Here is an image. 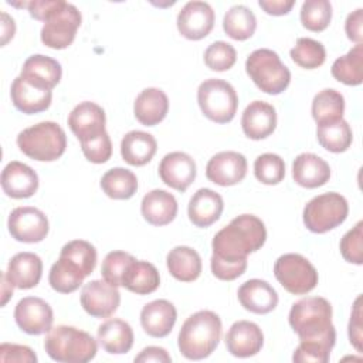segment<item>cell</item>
Here are the masks:
<instances>
[{
    "label": "cell",
    "mask_w": 363,
    "mask_h": 363,
    "mask_svg": "<svg viewBox=\"0 0 363 363\" xmlns=\"http://www.w3.org/2000/svg\"><path fill=\"white\" fill-rule=\"evenodd\" d=\"M169 112V98L159 88H146L139 92L133 104L135 118L143 126L160 123Z\"/></svg>",
    "instance_id": "29"
},
{
    "label": "cell",
    "mask_w": 363,
    "mask_h": 363,
    "mask_svg": "<svg viewBox=\"0 0 363 363\" xmlns=\"http://www.w3.org/2000/svg\"><path fill=\"white\" fill-rule=\"evenodd\" d=\"M254 174L262 184H278L285 177V162L279 155L262 153L254 162Z\"/></svg>",
    "instance_id": "43"
},
{
    "label": "cell",
    "mask_w": 363,
    "mask_h": 363,
    "mask_svg": "<svg viewBox=\"0 0 363 363\" xmlns=\"http://www.w3.org/2000/svg\"><path fill=\"white\" fill-rule=\"evenodd\" d=\"M363 9H356L352 11L345 23V31L350 41L362 44L363 40Z\"/></svg>",
    "instance_id": "52"
},
{
    "label": "cell",
    "mask_w": 363,
    "mask_h": 363,
    "mask_svg": "<svg viewBox=\"0 0 363 363\" xmlns=\"http://www.w3.org/2000/svg\"><path fill=\"white\" fill-rule=\"evenodd\" d=\"M349 340L352 346L360 353L362 352V343H363V335H362V295H359L353 303L350 320H349Z\"/></svg>",
    "instance_id": "50"
},
{
    "label": "cell",
    "mask_w": 363,
    "mask_h": 363,
    "mask_svg": "<svg viewBox=\"0 0 363 363\" xmlns=\"http://www.w3.org/2000/svg\"><path fill=\"white\" fill-rule=\"evenodd\" d=\"M85 278L86 275L82 268L64 255L58 257L48 274V282L51 288L60 294L75 292L82 285Z\"/></svg>",
    "instance_id": "34"
},
{
    "label": "cell",
    "mask_w": 363,
    "mask_h": 363,
    "mask_svg": "<svg viewBox=\"0 0 363 363\" xmlns=\"http://www.w3.org/2000/svg\"><path fill=\"white\" fill-rule=\"evenodd\" d=\"M47 354L60 363H86L96 356V340L75 326L58 325L47 332L44 340Z\"/></svg>",
    "instance_id": "3"
},
{
    "label": "cell",
    "mask_w": 363,
    "mask_h": 363,
    "mask_svg": "<svg viewBox=\"0 0 363 363\" xmlns=\"http://www.w3.org/2000/svg\"><path fill=\"white\" fill-rule=\"evenodd\" d=\"M105 123V111L91 101L79 102L68 115V126L79 143L106 132Z\"/></svg>",
    "instance_id": "17"
},
{
    "label": "cell",
    "mask_w": 363,
    "mask_h": 363,
    "mask_svg": "<svg viewBox=\"0 0 363 363\" xmlns=\"http://www.w3.org/2000/svg\"><path fill=\"white\" fill-rule=\"evenodd\" d=\"M267 241V228L254 214H241L223 227L211 241V272L221 281H234L247 269V257Z\"/></svg>",
    "instance_id": "1"
},
{
    "label": "cell",
    "mask_w": 363,
    "mask_h": 363,
    "mask_svg": "<svg viewBox=\"0 0 363 363\" xmlns=\"http://www.w3.org/2000/svg\"><path fill=\"white\" fill-rule=\"evenodd\" d=\"M237 61L235 48L225 41H214L204 51V64L211 71H227Z\"/></svg>",
    "instance_id": "46"
},
{
    "label": "cell",
    "mask_w": 363,
    "mask_h": 363,
    "mask_svg": "<svg viewBox=\"0 0 363 363\" xmlns=\"http://www.w3.org/2000/svg\"><path fill=\"white\" fill-rule=\"evenodd\" d=\"M4 274L14 288L30 289L37 286L41 279L43 261L37 254L23 251L10 258Z\"/></svg>",
    "instance_id": "22"
},
{
    "label": "cell",
    "mask_w": 363,
    "mask_h": 363,
    "mask_svg": "<svg viewBox=\"0 0 363 363\" xmlns=\"http://www.w3.org/2000/svg\"><path fill=\"white\" fill-rule=\"evenodd\" d=\"M257 28V18L251 9L244 4H235L228 9L223 18L224 33L237 41H244L252 37Z\"/></svg>",
    "instance_id": "38"
},
{
    "label": "cell",
    "mask_w": 363,
    "mask_h": 363,
    "mask_svg": "<svg viewBox=\"0 0 363 363\" xmlns=\"http://www.w3.org/2000/svg\"><path fill=\"white\" fill-rule=\"evenodd\" d=\"M160 285L157 268L147 261L133 259L128 267L122 286L136 295H147L155 292Z\"/></svg>",
    "instance_id": "33"
},
{
    "label": "cell",
    "mask_w": 363,
    "mask_h": 363,
    "mask_svg": "<svg viewBox=\"0 0 363 363\" xmlns=\"http://www.w3.org/2000/svg\"><path fill=\"white\" fill-rule=\"evenodd\" d=\"M81 21L79 10L74 4L61 0L60 6L44 21L40 33L43 44L52 50L67 48L75 40Z\"/></svg>",
    "instance_id": "10"
},
{
    "label": "cell",
    "mask_w": 363,
    "mask_h": 363,
    "mask_svg": "<svg viewBox=\"0 0 363 363\" xmlns=\"http://www.w3.org/2000/svg\"><path fill=\"white\" fill-rule=\"evenodd\" d=\"M102 191L113 200H128L138 190V177L132 170L113 167L101 177Z\"/></svg>",
    "instance_id": "37"
},
{
    "label": "cell",
    "mask_w": 363,
    "mask_h": 363,
    "mask_svg": "<svg viewBox=\"0 0 363 363\" xmlns=\"http://www.w3.org/2000/svg\"><path fill=\"white\" fill-rule=\"evenodd\" d=\"M0 362H16V363H35L37 356L31 347L16 343L0 345Z\"/></svg>",
    "instance_id": "49"
},
{
    "label": "cell",
    "mask_w": 363,
    "mask_h": 363,
    "mask_svg": "<svg viewBox=\"0 0 363 363\" xmlns=\"http://www.w3.org/2000/svg\"><path fill=\"white\" fill-rule=\"evenodd\" d=\"M241 128L247 138L261 140L272 135L277 128V111L264 101H252L242 112Z\"/></svg>",
    "instance_id": "19"
},
{
    "label": "cell",
    "mask_w": 363,
    "mask_h": 363,
    "mask_svg": "<svg viewBox=\"0 0 363 363\" xmlns=\"http://www.w3.org/2000/svg\"><path fill=\"white\" fill-rule=\"evenodd\" d=\"M336 343V330L312 339H301L292 354L296 363H326L330 359V350Z\"/></svg>",
    "instance_id": "39"
},
{
    "label": "cell",
    "mask_w": 363,
    "mask_h": 363,
    "mask_svg": "<svg viewBox=\"0 0 363 363\" xmlns=\"http://www.w3.org/2000/svg\"><path fill=\"white\" fill-rule=\"evenodd\" d=\"M330 72L335 79L345 85H360L363 82V44H356L347 54L336 58Z\"/></svg>",
    "instance_id": "35"
},
{
    "label": "cell",
    "mask_w": 363,
    "mask_h": 363,
    "mask_svg": "<svg viewBox=\"0 0 363 363\" xmlns=\"http://www.w3.org/2000/svg\"><path fill=\"white\" fill-rule=\"evenodd\" d=\"M258 4L269 16H284L291 11L295 1L294 0H259Z\"/></svg>",
    "instance_id": "54"
},
{
    "label": "cell",
    "mask_w": 363,
    "mask_h": 363,
    "mask_svg": "<svg viewBox=\"0 0 363 363\" xmlns=\"http://www.w3.org/2000/svg\"><path fill=\"white\" fill-rule=\"evenodd\" d=\"M227 350L235 357L255 356L264 346V333L261 328L250 320H237L225 335Z\"/></svg>",
    "instance_id": "18"
},
{
    "label": "cell",
    "mask_w": 363,
    "mask_h": 363,
    "mask_svg": "<svg viewBox=\"0 0 363 363\" xmlns=\"http://www.w3.org/2000/svg\"><path fill=\"white\" fill-rule=\"evenodd\" d=\"M340 254L350 264H363V221H359L342 237Z\"/></svg>",
    "instance_id": "47"
},
{
    "label": "cell",
    "mask_w": 363,
    "mask_h": 363,
    "mask_svg": "<svg viewBox=\"0 0 363 363\" xmlns=\"http://www.w3.org/2000/svg\"><path fill=\"white\" fill-rule=\"evenodd\" d=\"M332 20V4L328 0H306L301 7L302 26L313 33L328 28Z\"/></svg>",
    "instance_id": "42"
},
{
    "label": "cell",
    "mask_w": 363,
    "mask_h": 363,
    "mask_svg": "<svg viewBox=\"0 0 363 363\" xmlns=\"http://www.w3.org/2000/svg\"><path fill=\"white\" fill-rule=\"evenodd\" d=\"M60 255L68 257L69 259L77 262L82 268V271L85 272L86 277L91 275L92 271L95 269L96 258H98L95 247L85 240H72V241L67 242L61 248Z\"/></svg>",
    "instance_id": "44"
},
{
    "label": "cell",
    "mask_w": 363,
    "mask_h": 363,
    "mask_svg": "<svg viewBox=\"0 0 363 363\" xmlns=\"http://www.w3.org/2000/svg\"><path fill=\"white\" fill-rule=\"evenodd\" d=\"M289 54L292 61L305 69H315L326 60V50L323 44L309 37L298 38Z\"/></svg>",
    "instance_id": "41"
},
{
    "label": "cell",
    "mask_w": 363,
    "mask_h": 363,
    "mask_svg": "<svg viewBox=\"0 0 363 363\" xmlns=\"http://www.w3.org/2000/svg\"><path fill=\"white\" fill-rule=\"evenodd\" d=\"M343 113H345V98L339 91L326 88L313 96L312 116L318 125L342 119Z\"/></svg>",
    "instance_id": "40"
},
{
    "label": "cell",
    "mask_w": 363,
    "mask_h": 363,
    "mask_svg": "<svg viewBox=\"0 0 363 363\" xmlns=\"http://www.w3.org/2000/svg\"><path fill=\"white\" fill-rule=\"evenodd\" d=\"M289 325L301 339L323 336L332 330V305L322 296H306L295 302L288 316Z\"/></svg>",
    "instance_id": "5"
},
{
    "label": "cell",
    "mask_w": 363,
    "mask_h": 363,
    "mask_svg": "<svg viewBox=\"0 0 363 363\" xmlns=\"http://www.w3.org/2000/svg\"><path fill=\"white\" fill-rule=\"evenodd\" d=\"M136 259L132 254L125 251H111L102 261V278L113 286H122L125 272L130 262Z\"/></svg>",
    "instance_id": "45"
},
{
    "label": "cell",
    "mask_w": 363,
    "mask_h": 363,
    "mask_svg": "<svg viewBox=\"0 0 363 363\" xmlns=\"http://www.w3.org/2000/svg\"><path fill=\"white\" fill-rule=\"evenodd\" d=\"M16 33V24L14 20L7 14V13H1V45H6L9 40H11L14 37Z\"/></svg>",
    "instance_id": "55"
},
{
    "label": "cell",
    "mask_w": 363,
    "mask_h": 363,
    "mask_svg": "<svg viewBox=\"0 0 363 363\" xmlns=\"http://www.w3.org/2000/svg\"><path fill=\"white\" fill-rule=\"evenodd\" d=\"M1 189L11 199H28L38 189V176L30 166L11 160L1 172Z\"/></svg>",
    "instance_id": "21"
},
{
    "label": "cell",
    "mask_w": 363,
    "mask_h": 363,
    "mask_svg": "<svg viewBox=\"0 0 363 363\" xmlns=\"http://www.w3.org/2000/svg\"><path fill=\"white\" fill-rule=\"evenodd\" d=\"M245 71L252 82L265 94L278 95L291 82V72L279 55L268 48L252 51L245 61Z\"/></svg>",
    "instance_id": "6"
},
{
    "label": "cell",
    "mask_w": 363,
    "mask_h": 363,
    "mask_svg": "<svg viewBox=\"0 0 363 363\" xmlns=\"http://www.w3.org/2000/svg\"><path fill=\"white\" fill-rule=\"evenodd\" d=\"M9 233L18 242L34 244L43 241L50 230L47 216L35 207H16L7 220Z\"/></svg>",
    "instance_id": "11"
},
{
    "label": "cell",
    "mask_w": 363,
    "mask_h": 363,
    "mask_svg": "<svg viewBox=\"0 0 363 363\" xmlns=\"http://www.w3.org/2000/svg\"><path fill=\"white\" fill-rule=\"evenodd\" d=\"M216 14L206 1L193 0L186 3L177 14V30L187 40H201L210 34L214 27Z\"/></svg>",
    "instance_id": "13"
},
{
    "label": "cell",
    "mask_w": 363,
    "mask_h": 363,
    "mask_svg": "<svg viewBox=\"0 0 363 363\" xmlns=\"http://www.w3.org/2000/svg\"><path fill=\"white\" fill-rule=\"evenodd\" d=\"M292 177L301 187L316 189L329 182L330 166L315 153H301L294 159Z\"/></svg>",
    "instance_id": "25"
},
{
    "label": "cell",
    "mask_w": 363,
    "mask_h": 363,
    "mask_svg": "<svg viewBox=\"0 0 363 363\" xmlns=\"http://www.w3.org/2000/svg\"><path fill=\"white\" fill-rule=\"evenodd\" d=\"M177 319V311L167 299H156L146 303L140 311V325L152 337L167 336Z\"/></svg>",
    "instance_id": "23"
},
{
    "label": "cell",
    "mask_w": 363,
    "mask_h": 363,
    "mask_svg": "<svg viewBox=\"0 0 363 363\" xmlns=\"http://www.w3.org/2000/svg\"><path fill=\"white\" fill-rule=\"evenodd\" d=\"M349 214L347 200L335 191L319 194L311 199L303 208V224L315 233L323 234L340 225Z\"/></svg>",
    "instance_id": "8"
},
{
    "label": "cell",
    "mask_w": 363,
    "mask_h": 363,
    "mask_svg": "<svg viewBox=\"0 0 363 363\" xmlns=\"http://www.w3.org/2000/svg\"><path fill=\"white\" fill-rule=\"evenodd\" d=\"M79 302L88 315L101 319L109 318L119 308L121 294L118 286L105 279H94L82 286Z\"/></svg>",
    "instance_id": "12"
},
{
    "label": "cell",
    "mask_w": 363,
    "mask_h": 363,
    "mask_svg": "<svg viewBox=\"0 0 363 363\" xmlns=\"http://www.w3.org/2000/svg\"><path fill=\"white\" fill-rule=\"evenodd\" d=\"M277 281L292 295H305L311 292L319 281L316 268L301 254L289 252L278 257L274 264Z\"/></svg>",
    "instance_id": "9"
},
{
    "label": "cell",
    "mask_w": 363,
    "mask_h": 363,
    "mask_svg": "<svg viewBox=\"0 0 363 363\" xmlns=\"http://www.w3.org/2000/svg\"><path fill=\"white\" fill-rule=\"evenodd\" d=\"M196 174V162L184 152H170L159 163V177L166 186L177 191H186L194 182Z\"/></svg>",
    "instance_id": "16"
},
{
    "label": "cell",
    "mask_w": 363,
    "mask_h": 363,
    "mask_svg": "<svg viewBox=\"0 0 363 363\" xmlns=\"http://www.w3.org/2000/svg\"><path fill=\"white\" fill-rule=\"evenodd\" d=\"M238 301L245 311L257 315H265L274 311L278 305L277 291L264 279H248L237 292Z\"/></svg>",
    "instance_id": "24"
},
{
    "label": "cell",
    "mask_w": 363,
    "mask_h": 363,
    "mask_svg": "<svg viewBox=\"0 0 363 363\" xmlns=\"http://www.w3.org/2000/svg\"><path fill=\"white\" fill-rule=\"evenodd\" d=\"M316 138L323 149L332 153H342L350 147L353 140V132L350 125L342 118L337 121L318 125Z\"/></svg>",
    "instance_id": "36"
},
{
    "label": "cell",
    "mask_w": 363,
    "mask_h": 363,
    "mask_svg": "<svg viewBox=\"0 0 363 363\" xmlns=\"http://www.w3.org/2000/svg\"><path fill=\"white\" fill-rule=\"evenodd\" d=\"M61 75V64L57 60L43 54L30 55L24 61L20 74V77L30 85L45 91H51L60 82Z\"/></svg>",
    "instance_id": "20"
},
{
    "label": "cell",
    "mask_w": 363,
    "mask_h": 363,
    "mask_svg": "<svg viewBox=\"0 0 363 363\" xmlns=\"http://www.w3.org/2000/svg\"><path fill=\"white\" fill-rule=\"evenodd\" d=\"M10 96L16 109L27 115L38 113L48 109L52 101L51 91L38 89L24 81L20 75L16 77L11 84Z\"/></svg>",
    "instance_id": "30"
},
{
    "label": "cell",
    "mask_w": 363,
    "mask_h": 363,
    "mask_svg": "<svg viewBox=\"0 0 363 363\" xmlns=\"http://www.w3.org/2000/svg\"><path fill=\"white\" fill-rule=\"evenodd\" d=\"M221 329V319L213 311H199L190 315L177 336L180 353L189 360L208 357L218 346Z\"/></svg>",
    "instance_id": "2"
},
{
    "label": "cell",
    "mask_w": 363,
    "mask_h": 363,
    "mask_svg": "<svg viewBox=\"0 0 363 363\" xmlns=\"http://www.w3.org/2000/svg\"><path fill=\"white\" fill-rule=\"evenodd\" d=\"M17 146L33 160L54 162L64 155L67 136L57 122L44 121L23 129L17 135Z\"/></svg>",
    "instance_id": "4"
},
{
    "label": "cell",
    "mask_w": 363,
    "mask_h": 363,
    "mask_svg": "<svg viewBox=\"0 0 363 363\" xmlns=\"http://www.w3.org/2000/svg\"><path fill=\"white\" fill-rule=\"evenodd\" d=\"M224 210L223 197L211 189H199L190 199L187 214L189 220L200 228L214 224Z\"/></svg>",
    "instance_id": "26"
},
{
    "label": "cell",
    "mask_w": 363,
    "mask_h": 363,
    "mask_svg": "<svg viewBox=\"0 0 363 363\" xmlns=\"http://www.w3.org/2000/svg\"><path fill=\"white\" fill-rule=\"evenodd\" d=\"M157 150L156 139L143 130H130L121 140V156L130 166H145Z\"/></svg>",
    "instance_id": "31"
},
{
    "label": "cell",
    "mask_w": 363,
    "mask_h": 363,
    "mask_svg": "<svg viewBox=\"0 0 363 363\" xmlns=\"http://www.w3.org/2000/svg\"><path fill=\"white\" fill-rule=\"evenodd\" d=\"M13 288H14V286L7 281L6 274L3 272V274H1V295H3V298H1V306H4V305L7 303V301H9V298L13 296Z\"/></svg>",
    "instance_id": "56"
},
{
    "label": "cell",
    "mask_w": 363,
    "mask_h": 363,
    "mask_svg": "<svg viewBox=\"0 0 363 363\" xmlns=\"http://www.w3.org/2000/svg\"><path fill=\"white\" fill-rule=\"evenodd\" d=\"M140 211L149 224L157 227L167 225L177 216V200L172 193L155 189L143 196Z\"/></svg>",
    "instance_id": "27"
},
{
    "label": "cell",
    "mask_w": 363,
    "mask_h": 363,
    "mask_svg": "<svg viewBox=\"0 0 363 363\" xmlns=\"http://www.w3.org/2000/svg\"><path fill=\"white\" fill-rule=\"evenodd\" d=\"M197 102L206 118L216 123H228L238 108V96L234 86L218 78L203 81L197 89Z\"/></svg>",
    "instance_id": "7"
},
{
    "label": "cell",
    "mask_w": 363,
    "mask_h": 363,
    "mask_svg": "<svg viewBox=\"0 0 363 363\" xmlns=\"http://www.w3.org/2000/svg\"><path fill=\"white\" fill-rule=\"evenodd\" d=\"M247 169L248 163L242 153L225 150L211 156L206 166V176L211 183L227 187L242 182Z\"/></svg>",
    "instance_id": "15"
},
{
    "label": "cell",
    "mask_w": 363,
    "mask_h": 363,
    "mask_svg": "<svg viewBox=\"0 0 363 363\" xmlns=\"http://www.w3.org/2000/svg\"><path fill=\"white\" fill-rule=\"evenodd\" d=\"M166 265L170 275L182 282L196 281L203 268L199 252L187 245L172 248L166 257Z\"/></svg>",
    "instance_id": "32"
},
{
    "label": "cell",
    "mask_w": 363,
    "mask_h": 363,
    "mask_svg": "<svg viewBox=\"0 0 363 363\" xmlns=\"http://www.w3.org/2000/svg\"><path fill=\"white\" fill-rule=\"evenodd\" d=\"M61 0H31L23 3V7H27L30 16L35 20L45 21L47 17L60 6Z\"/></svg>",
    "instance_id": "51"
},
{
    "label": "cell",
    "mask_w": 363,
    "mask_h": 363,
    "mask_svg": "<svg viewBox=\"0 0 363 363\" xmlns=\"http://www.w3.org/2000/svg\"><path fill=\"white\" fill-rule=\"evenodd\" d=\"M135 362L136 363H149V362L169 363V362H172V357L167 353V350L163 347L147 346L138 356H135Z\"/></svg>",
    "instance_id": "53"
},
{
    "label": "cell",
    "mask_w": 363,
    "mask_h": 363,
    "mask_svg": "<svg viewBox=\"0 0 363 363\" xmlns=\"http://www.w3.org/2000/svg\"><path fill=\"white\" fill-rule=\"evenodd\" d=\"M96 339L101 347L109 354H123L132 349L135 336L128 322L119 318H111L99 325Z\"/></svg>",
    "instance_id": "28"
},
{
    "label": "cell",
    "mask_w": 363,
    "mask_h": 363,
    "mask_svg": "<svg viewBox=\"0 0 363 363\" xmlns=\"http://www.w3.org/2000/svg\"><path fill=\"white\" fill-rule=\"evenodd\" d=\"M81 149L86 160L95 164L105 163L112 156V142L108 132L101 133L96 138L81 142Z\"/></svg>",
    "instance_id": "48"
},
{
    "label": "cell",
    "mask_w": 363,
    "mask_h": 363,
    "mask_svg": "<svg viewBox=\"0 0 363 363\" xmlns=\"http://www.w3.org/2000/svg\"><path fill=\"white\" fill-rule=\"evenodd\" d=\"M14 320L23 332L28 335H43L51 330L54 313L44 299L26 296L16 305Z\"/></svg>",
    "instance_id": "14"
}]
</instances>
